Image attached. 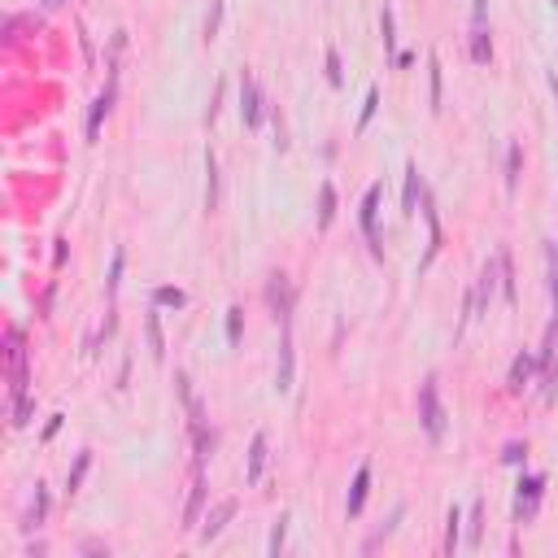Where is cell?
Wrapping results in <instances>:
<instances>
[{"label": "cell", "mask_w": 558, "mask_h": 558, "mask_svg": "<svg viewBox=\"0 0 558 558\" xmlns=\"http://www.w3.org/2000/svg\"><path fill=\"white\" fill-rule=\"evenodd\" d=\"M497 271H501V288H506V301L515 306V266H511V253H497Z\"/></svg>", "instance_id": "cell-22"}, {"label": "cell", "mask_w": 558, "mask_h": 558, "mask_svg": "<svg viewBox=\"0 0 558 558\" xmlns=\"http://www.w3.org/2000/svg\"><path fill=\"white\" fill-rule=\"evenodd\" d=\"M480 519H485V506L475 501V506H471V532H467V545H471V550L480 545Z\"/></svg>", "instance_id": "cell-32"}, {"label": "cell", "mask_w": 558, "mask_h": 558, "mask_svg": "<svg viewBox=\"0 0 558 558\" xmlns=\"http://www.w3.org/2000/svg\"><path fill=\"white\" fill-rule=\"evenodd\" d=\"M48 5H61V0H48Z\"/></svg>", "instance_id": "cell-36"}, {"label": "cell", "mask_w": 558, "mask_h": 558, "mask_svg": "<svg viewBox=\"0 0 558 558\" xmlns=\"http://www.w3.org/2000/svg\"><path fill=\"white\" fill-rule=\"evenodd\" d=\"M288 523H292V515H288V511L275 519V528H271V545H266V554H271V558H279V554H284V541H288Z\"/></svg>", "instance_id": "cell-18"}, {"label": "cell", "mask_w": 558, "mask_h": 558, "mask_svg": "<svg viewBox=\"0 0 558 558\" xmlns=\"http://www.w3.org/2000/svg\"><path fill=\"white\" fill-rule=\"evenodd\" d=\"M541 493H545V475H528V480H519V493H515V523H519V528H523L532 515H537Z\"/></svg>", "instance_id": "cell-2"}, {"label": "cell", "mask_w": 558, "mask_h": 558, "mask_svg": "<svg viewBox=\"0 0 558 558\" xmlns=\"http://www.w3.org/2000/svg\"><path fill=\"white\" fill-rule=\"evenodd\" d=\"M458 537H463V515H458V506H453V511L445 515V554L449 558L458 554Z\"/></svg>", "instance_id": "cell-17"}, {"label": "cell", "mask_w": 558, "mask_h": 558, "mask_svg": "<svg viewBox=\"0 0 558 558\" xmlns=\"http://www.w3.org/2000/svg\"><path fill=\"white\" fill-rule=\"evenodd\" d=\"M61 423H66V415H53V419H48V427H44V441H53V437L61 432Z\"/></svg>", "instance_id": "cell-34"}, {"label": "cell", "mask_w": 558, "mask_h": 558, "mask_svg": "<svg viewBox=\"0 0 558 558\" xmlns=\"http://www.w3.org/2000/svg\"><path fill=\"white\" fill-rule=\"evenodd\" d=\"M44 519H48V485H35V497H31V511H27V519H22V532L40 528Z\"/></svg>", "instance_id": "cell-13"}, {"label": "cell", "mask_w": 558, "mask_h": 558, "mask_svg": "<svg viewBox=\"0 0 558 558\" xmlns=\"http://www.w3.org/2000/svg\"><path fill=\"white\" fill-rule=\"evenodd\" d=\"M471 57H475L480 66L493 57V44H489V31H485V27H475V35H471Z\"/></svg>", "instance_id": "cell-24"}, {"label": "cell", "mask_w": 558, "mask_h": 558, "mask_svg": "<svg viewBox=\"0 0 558 558\" xmlns=\"http://www.w3.org/2000/svg\"><path fill=\"white\" fill-rule=\"evenodd\" d=\"M292 371H297V358H292V323H284V345H279V371H275V388L288 393L292 388Z\"/></svg>", "instance_id": "cell-9"}, {"label": "cell", "mask_w": 558, "mask_h": 558, "mask_svg": "<svg viewBox=\"0 0 558 558\" xmlns=\"http://www.w3.org/2000/svg\"><path fill=\"white\" fill-rule=\"evenodd\" d=\"M240 114H244L249 126L262 122V88H258L253 74H244V79H240Z\"/></svg>", "instance_id": "cell-7"}, {"label": "cell", "mask_w": 558, "mask_h": 558, "mask_svg": "<svg viewBox=\"0 0 558 558\" xmlns=\"http://www.w3.org/2000/svg\"><path fill=\"white\" fill-rule=\"evenodd\" d=\"M201 506H206V467H196L192 493H188V506H184V528H188V532H192L196 519H201Z\"/></svg>", "instance_id": "cell-10"}, {"label": "cell", "mask_w": 558, "mask_h": 558, "mask_svg": "<svg viewBox=\"0 0 558 558\" xmlns=\"http://www.w3.org/2000/svg\"><path fill=\"white\" fill-rule=\"evenodd\" d=\"M232 515H236V497H227V501H218V506H214V515H210L206 523H201V532H196V537H201V541H206V545H210V541H218V537H222V528H227V523H232Z\"/></svg>", "instance_id": "cell-8"}, {"label": "cell", "mask_w": 558, "mask_h": 558, "mask_svg": "<svg viewBox=\"0 0 558 558\" xmlns=\"http://www.w3.org/2000/svg\"><path fill=\"white\" fill-rule=\"evenodd\" d=\"M122 262H126V253L122 249H114V258H109V279H105V292L114 297L118 292V284H122Z\"/></svg>", "instance_id": "cell-25"}, {"label": "cell", "mask_w": 558, "mask_h": 558, "mask_svg": "<svg viewBox=\"0 0 558 558\" xmlns=\"http://www.w3.org/2000/svg\"><path fill=\"white\" fill-rule=\"evenodd\" d=\"M427 100H432V109H441V61L432 57V92H427Z\"/></svg>", "instance_id": "cell-33"}, {"label": "cell", "mask_w": 558, "mask_h": 558, "mask_svg": "<svg viewBox=\"0 0 558 558\" xmlns=\"http://www.w3.org/2000/svg\"><path fill=\"white\" fill-rule=\"evenodd\" d=\"M554 9H558V0H554Z\"/></svg>", "instance_id": "cell-37"}, {"label": "cell", "mask_w": 558, "mask_h": 558, "mask_svg": "<svg viewBox=\"0 0 558 558\" xmlns=\"http://www.w3.org/2000/svg\"><path fill=\"white\" fill-rule=\"evenodd\" d=\"M218 206V158L214 148H206V210Z\"/></svg>", "instance_id": "cell-16"}, {"label": "cell", "mask_w": 558, "mask_h": 558, "mask_svg": "<svg viewBox=\"0 0 558 558\" xmlns=\"http://www.w3.org/2000/svg\"><path fill=\"white\" fill-rule=\"evenodd\" d=\"M153 301H158V306H174V310H179L188 297H184L179 288H158V292H153Z\"/></svg>", "instance_id": "cell-31"}, {"label": "cell", "mask_w": 558, "mask_h": 558, "mask_svg": "<svg viewBox=\"0 0 558 558\" xmlns=\"http://www.w3.org/2000/svg\"><path fill=\"white\" fill-rule=\"evenodd\" d=\"M266 453H271V437H266V432H253V445H249V467H244V485H262Z\"/></svg>", "instance_id": "cell-5"}, {"label": "cell", "mask_w": 558, "mask_h": 558, "mask_svg": "<svg viewBox=\"0 0 558 558\" xmlns=\"http://www.w3.org/2000/svg\"><path fill=\"white\" fill-rule=\"evenodd\" d=\"M266 301H271V310L279 323H292V288L284 284V275H271V284H266Z\"/></svg>", "instance_id": "cell-6"}, {"label": "cell", "mask_w": 558, "mask_h": 558, "mask_svg": "<svg viewBox=\"0 0 558 558\" xmlns=\"http://www.w3.org/2000/svg\"><path fill=\"white\" fill-rule=\"evenodd\" d=\"M367 493H371V463H362L358 471H353V485H349V497H345V515H349V519L362 515Z\"/></svg>", "instance_id": "cell-4"}, {"label": "cell", "mask_w": 558, "mask_h": 558, "mask_svg": "<svg viewBox=\"0 0 558 558\" xmlns=\"http://www.w3.org/2000/svg\"><path fill=\"white\" fill-rule=\"evenodd\" d=\"M379 31H384V53L393 57V48H397V35H393V9L379 13Z\"/></svg>", "instance_id": "cell-30"}, {"label": "cell", "mask_w": 558, "mask_h": 558, "mask_svg": "<svg viewBox=\"0 0 558 558\" xmlns=\"http://www.w3.org/2000/svg\"><path fill=\"white\" fill-rule=\"evenodd\" d=\"M501 458H506V463H519V458H523V449H519V445H506Z\"/></svg>", "instance_id": "cell-35"}, {"label": "cell", "mask_w": 558, "mask_h": 558, "mask_svg": "<svg viewBox=\"0 0 558 558\" xmlns=\"http://www.w3.org/2000/svg\"><path fill=\"white\" fill-rule=\"evenodd\" d=\"M31 415H35V401H31V397H18V401H13V427H27Z\"/></svg>", "instance_id": "cell-28"}, {"label": "cell", "mask_w": 558, "mask_h": 558, "mask_svg": "<svg viewBox=\"0 0 558 558\" xmlns=\"http://www.w3.org/2000/svg\"><path fill=\"white\" fill-rule=\"evenodd\" d=\"M375 109H379V92L371 88V92H367V105H362V118H358V136L367 131V126H371V118H375Z\"/></svg>", "instance_id": "cell-29"}, {"label": "cell", "mask_w": 558, "mask_h": 558, "mask_svg": "<svg viewBox=\"0 0 558 558\" xmlns=\"http://www.w3.org/2000/svg\"><path fill=\"white\" fill-rule=\"evenodd\" d=\"M419 192H423L419 166H405V196H401V214H415V206H419Z\"/></svg>", "instance_id": "cell-15"}, {"label": "cell", "mask_w": 558, "mask_h": 558, "mask_svg": "<svg viewBox=\"0 0 558 558\" xmlns=\"http://www.w3.org/2000/svg\"><path fill=\"white\" fill-rule=\"evenodd\" d=\"M419 419H423V432L432 441L445 437V410H441V397H437V375H427L423 388H419Z\"/></svg>", "instance_id": "cell-1"}, {"label": "cell", "mask_w": 558, "mask_h": 558, "mask_svg": "<svg viewBox=\"0 0 558 558\" xmlns=\"http://www.w3.org/2000/svg\"><path fill=\"white\" fill-rule=\"evenodd\" d=\"M109 105H114V79L105 83V92H100V96L92 100V109H88V140H96V136H100V122H105Z\"/></svg>", "instance_id": "cell-11"}, {"label": "cell", "mask_w": 558, "mask_h": 558, "mask_svg": "<svg viewBox=\"0 0 558 558\" xmlns=\"http://www.w3.org/2000/svg\"><path fill=\"white\" fill-rule=\"evenodd\" d=\"M332 218H336V188H332V179H323L319 184V232H327Z\"/></svg>", "instance_id": "cell-12"}, {"label": "cell", "mask_w": 558, "mask_h": 558, "mask_svg": "<svg viewBox=\"0 0 558 558\" xmlns=\"http://www.w3.org/2000/svg\"><path fill=\"white\" fill-rule=\"evenodd\" d=\"M528 375H532V353H519V358H515V367H511V379H506V388H511V393H519V388L528 384Z\"/></svg>", "instance_id": "cell-20"}, {"label": "cell", "mask_w": 558, "mask_h": 558, "mask_svg": "<svg viewBox=\"0 0 558 558\" xmlns=\"http://www.w3.org/2000/svg\"><path fill=\"white\" fill-rule=\"evenodd\" d=\"M327 83H332V88H340L345 83V70H340V53H336V48H327Z\"/></svg>", "instance_id": "cell-26"}, {"label": "cell", "mask_w": 558, "mask_h": 558, "mask_svg": "<svg viewBox=\"0 0 558 558\" xmlns=\"http://www.w3.org/2000/svg\"><path fill=\"white\" fill-rule=\"evenodd\" d=\"M519 162H523V153H519V144L511 140V144H506V192L519 188Z\"/></svg>", "instance_id": "cell-19"}, {"label": "cell", "mask_w": 558, "mask_h": 558, "mask_svg": "<svg viewBox=\"0 0 558 558\" xmlns=\"http://www.w3.org/2000/svg\"><path fill=\"white\" fill-rule=\"evenodd\" d=\"M379 196H384V184H371L367 196H362V210H358V222H362V236L371 244V253L379 258V236H375V218H379Z\"/></svg>", "instance_id": "cell-3"}, {"label": "cell", "mask_w": 558, "mask_h": 558, "mask_svg": "<svg viewBox=\"0 0 558 558\" xmlns=\"http://www.w3.org/2000/svg\"><path fill=\"white\" fill-rule=\"evenodd\" d=\"M222 9H227V0H214V5H210V13H206V40L218 35V27H222Z\"/></svg>", "instance_id": "cell-27"}, {"label": "cell", "mask_w": 558, "mask_h": 558, "mask_svg": "<svg viewBox=\"0 0 558 558\" xmlns=\"http://www.w3.org/2000/svg\"><path fill=\"white\" fill-rule=\"evenodd\" d=\"M88 471H92V449H79V458H74V467H70V475H66V493H70V497L83 489Z\"/></svg>", "instance_id": "cell-14"}, {"label": "cell", "mask_w": 558, "mask_h": 558, "mask_svg": "<svg viewBox=\"0 0 558 558\" xmlns=\"http://www.w3.org/2000/svg\"><path fill=\"white\" fill-rule=\"evenodd\" d=\"M144 327H148V345H153V358H162V353H166V336H162V319H158V310H148Z\"/></svg>", "instance_id": "cell-21"}, {"label": "cell", "mask_w": 558, "mask_h": 558, "mask_svg": "<svg viewBox=\"0 0 558 558\" xmlns=\"http://www.w3.org/2000/svg\"><path fill=\"white\" fill-rule=\"evenodd\" d=\"M240 332H244V310L232 306V310H227V345H232V349H240Z\"/></svg>", "instance_id": "cell-23"}]
</instances>
